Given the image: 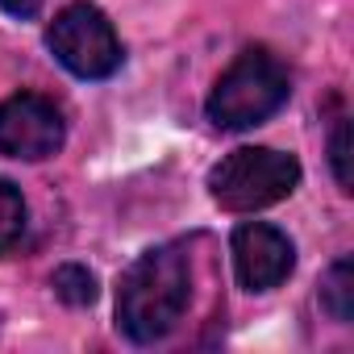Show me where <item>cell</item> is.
<instances>
[{"instance_id": "1", "label": "cell", "mask_w": 354, "mask_h": 354, "mask_svg": "<svg viewBox=\"0 0 354 354\" xmlns=\"http://www.w3.org/2000/svg\"><path fill=\"white\" fill-rule=\"evenodd\" d=\"M192 300V263L180 242H162L138 254L117 283V329L138 342H162L184 321Z\"/></svg>"}, {"instance_id": "2", "label": "cell", "mask_w": 354, "mask_h": 354, "mask_svg": "<svg viewBox=\"0 0 354 354\" xmlns=\"http://www.w3.org/2000/svg\"><path fill=\"white\" fill-rule=\"evenodd\" d=\"M292 96V75L267 46H246L213 84L205 113L217 129H254L275 117Z\"/></svg>"}, {"instance_id": "3", "label": "cell", "mask_w": 354, "mask_h": 354, "mask_svg": "<svg viewBox=\"0 0 354 354\" xmlns=\"http://www.w3.org/2000/svg\"><path fill=\"white\" fill-rule=\"evenodd\" d=\"M300 188V158L275 146H238L209 171V196L225 213H259Z\"/></svg>"}, {"instance_id": "4", "label": "cell", "mask_w": 354, "mask_h": 354, "mask_svg": "<svg viewBox=\"0 0 354 354\" xmlns=\"http://www.w3.org/2000/svg\"><path fill=\"white\" fill-rule=\"evenodd\" d=\"M46 46L80 80H109L125 63L113 21L88 0H75V5L55 13V21L46 26Z\"/></svg>"}, {"instance_id": "5", "label": "cell", "mask_w": 354, "mask_h": 354, "mask_svg": "<svg viewBox=\"0 0 354 354\" xmlns=\"http://www.w3.org/2000/svg\"><path fill=\"white\" fill-rule=\"evenodd\" d=\"M63 142H67V121L50 96L17 92L0 104V154L21 162H42L59 154Z\"/></svg>"}, {"instance_id": "6", "label": "cell", "mask_w": 354, "mask_h": 354, "mask_svg": "<svg viewBox=\"0 0 354 354\" xmlns=\"http://www.w3.org/2000/svg\"><path fill=\"white\" fill-rule=\"evenodd\" d=\"M230 254H234V275L246 292H271L296 267L292 238L267 221H242L230 238Z\"/></svg>"}, {"instance_id": "7", "label": "cell", "mask_w": 354, "mask_h": 354, "mask_svg": "<svg viewBox=\"0 0 354 354\" xmlns=\"http://www.w3.org/2000/svg\"><path fill=\"white\" fill-rule=\"evenodd\" d=\"M321 308L337 325H350V317H354V267H350V259H337L325 271V279H321Z\"/></svg>"}, {"instance_id": "8", "label": "cell", "mask_w": 354, "mask_h": 354, "mask_svg": "<svg viewBox=\"0 0 354 354\" xmlns=\"http://www.w3.org/2000/svg\"><path fill=\"white\" fill-rule=\"evenodd\" d=\"M50 288H55V296H59L63 304H71V308H84V304L96 300V275H92L84 263H63V267L50 275Z\"/></svg>"}, {"instance_id": "9", "label": "cell", "mask_w": 354, "mask_h": 354, "mask_svg": "<svg viewBox=\"0 0 354 354\" xmlns=\"http://www.w3.org/2000/svg\"><path fill=\"white\" fill-rule=\"evenodd\" d=\"M26 196H21V188L17 184H9V180H0V254H9L17 242H21V234H26Z\"/></svg>"}, {"instance_id": "10", "label": "cell", "mask_w": 354, "mask_h": 354, "mask_svg": "<svg viewBox=\"0 0 354 354\" xmlns=\"http://www.w3.org/2000/svg\"><path fill=\"white\" fill-rule=\"evenodd\" d=\"M329 162H333V180L342 192H354V175H350V121H337L329 133Z\"/></svg>"}, {"instance_id": "11", "label": "cell", "mask_w": 354, "mask_h": 354, "mask_svg": "<svg viewBox=\"0 0 354 354\" xmlns=\"http://www.w3.org/2000/svg\"><path fill=\"white\" fill-rule=\"evenodd\" d=\"M42 5H46V0H0V9L13 13V17H21V21L38 17V13H42Z\"/></svg>"}]
</instances>
